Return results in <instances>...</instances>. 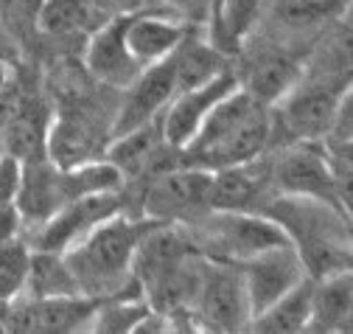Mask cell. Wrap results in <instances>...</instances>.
I'll use <instances>...</instances> for the list:
<instances>
[{"label":"cell","instance_id":"1","mask_svg":"<svg viewBox=\"0 0 353 334\" xmlns=\"http://www.w3.org/2000/svg\"><path fill=\"white\" fill-rule=\"evenodd\" d=\"M261 214L281 225L312 278L350 270V217L339 208L323 199L275 194Z\"/></svg>","mask_w":353,"mask_h":334},{"label":"cell","instance_id":"2","mask_svg":"<svg viewBox=\"0 0 353 334\" xmlns=\"http://www.w3.org/2000/svg\"><path fill=\"white\" fill-rule=\"evenodd\" d=\"M157 219L126 217L123 211L99 222L84 239L65 250V262L84 295L107 298L115 295L132 281V259L143 239V233Z\"/></svg>","mask_w":353,"mask_h":334},{"label":"cell","instance_id":"3","mask_svg":"<svg viewBox=\"0 0 353 334\" xmlns=\"http://www.w3.org/2000/svg\"><path fill=\"white\" fill-rule=\"evenodd\" d=\"M185 228L205 259L233 264H244L263 250L289 242L275 219L258 211H205Z\"/></svg>","mask_w":353,"mask_h":334},{"label":"cell","instance_id":"4","mask_svg":"<svg viewBox=\"0 0 353 334\" xmlns=\"http://www.w3.org/2000/svg\"><path fill=\"white\" fill-rule=\"evenodd\" d=\"M272 191L323 199L350 217V188L336 177L320 141H294L272 160Z\"/></svg>","mask_w":353,"mask_h":334},{"label":"cell","instance_id":"5","mask_svg":"<svg viewBox=\"0 0 353 334\" xmlns=\"http://www.w3.org/2000/svg\"><path fill=\"white\" fill-rule=\"evenodd\" d=\"M250 298L241 264L205 259L199 292L194 301V317L199 331H247Z\"/></svg>","mask_w":353,"mask_h":334},{"label":"cell","instance_id":"6","mask_svg":"<svg viewBox=\"0 0 353 334\" xmlns=\"http://www.w3.org/2000/svg\"><path fill=\"white\" fill-rule=\"evenodd\" d=\"M99 298L93 295H57L34 298L20 295L0 304V328L6 331H37V334H68L90 331Z\"/></svg>","mask_w":353,"mask_h":334},{"label":"cell","instance_id":"7","mask_svg":"<svg viewBox=\"0 0 353 334\" xmlns=\"http://www.w3.org/2000/svg\"><path fill=\"white\" fill-rule=\"evenodd\" d=\"M350 93L347 85L331 79H300L294 90L286 93L272 110L275 127L286 130L294 141H323L331 121Z\"/></svg>","mask_w":353,"mask_h":334},{"label":"cell","instance_id":"8","mask_svg":"<svg viewBox=\"0 0 353 334\" xmlns=\"http://www.w3.org/2000/svg\"><path fill=\"white\" fill-rule=\"evenodd\" d=\"M210 194V172L199 166H174L154 175L143 191V211L141 217L157 222L188 225L199 219L208 208Z\"/></svg>","mask_w":353,"mask_h":334},{"label":"cell","instance_id":"9","mask_svg":"<svg viewBox=\"0 0 353 334\" xmlns=\"http://www.w3.org/2000/svg\"><path fill=\"white\" fill-rule=\"evenodd\" d=\"M121 211H123L121 191H104V194L70 199L51 219L31 228V236L26 244L31 250H46V253H65V250H70L79 239H84L99 222Z\"/></svg>","mask_w":353,"mask_h":334},{"label":"cell","instance_id":"10","mask_svg":"<svg viewBox=\"0 0 353 334\" xmlns=\"http://www.w3.org/2000/svg\"><path fill=\"white\" fill-rule=\"evenodd\" d=\"M275 197L272 191V160L261 155L247 163L222 166L210 172V211H258Z\"/></svg>","mask_w":353,"mask_h":334},{"label":"cell","instance_id":"11","mask_svg":"<svg viewBox=\"0 0 353 334\" xmlns=\"http://www.w3.org/2000/svg\"><path fill=\"white\" fill-rule=\"evenodd\" d=\"M171 99H174V70H171V59L165 57L163 62L143 68L126 88H121V104L112 118L110 138L160 118Z\"/></svg>","mask_w":353,"mask_h":334},{"label":"cell","instance_id":"12","mask_svg":"<svg viewBox=\"0 0 353 334\" xmlns=\"http://www.w3.org/2000/svg\"><path fill=\"white\" fill-rule=\"evenodd\" d=\"M236 88H239V76L230 68L225 73L213 76L210 81H205V85H199V88L174 93V99L168 101V107L160 115L165 144L183 152L194 141V135L199 132V127H202L205 115L210 112V107L219 99H225L230 90H236Z\"/></svg>","mask_w":353,"mask_h":334},{"label":"cell","instance_id":"13","mask_svg":"<svg viewBox=\"0 0 353 334\" xmlns=\"http://www.w3.org/2000/svg\"><path fill=\"white\" fill-rule=\"evenodd\" d=\"M244 284H247V298H250V312L258 315L267 309L272 301H278L283 292L297 286L308 273L297 256V250L286 242L272 250H263L255 259L241 264ZM250 315V317H252Z\"/></svg>","mask_w":353,"mask_h":334},{"label":"cell","instance_id":"14","mask_svg":"<svg viewBox=\"0 0 353 334\" xmlns=\"http://www.w3.org/2000/svg\"><path fill=\"white\" fill-rule=\"evenodd\" d=\"M123 26H126V12L99 23L84 46V68L96 81L110 88H126L143 68L132 59L123 43Z\"/></svg>","mask_w":353,"mask_h":334},{"label":"cell","instance_id":"15","mask_svg":"<svg viewBox=\"0 0 353 334\" xmlns=\"http://www.w3.org/2000/svg\"><path fill=\"white\" fill-rule=\"evenodd\" d=\"M194 31L183 17H168L165 12H126L123 43L141 68L157 65L174 54V48Z\"/></svg>","mask_w":353,"mask_h":334},{"label":"cell","instance_id":"16","mask_svg":"<svg viewBox=\"0 0 353 334\" xmlns=\"http://www.w3.org/2000/svg\"><path fill=\"white\" fill-rule=\"evenodd\" d=\"M48 157L59 166V169H70V166H81L87 160L104 157L107 144L99 141V132L81 112H54L51 127H48V141H46Z\"/></svg>","mask_w":353,"mask_h":334},{"label":"cell","instance_id":"17","mask_svg":"<svg viewBox=\"0 0 353 334\" xmlns=\"http://www.w3.org/2000/svg\"><path fill=\"white\" fill-rule=\"evenodd\" d=\"M300 79H303L300 59H294L286 51H261L247 65V73L244 79H239V85L247 93H252L261 104L275 107L286 93L294 90Z\"/></svg>","mask_w":353,"mask_h":334},{"label":"cell","instance_id":"18","mask_svg":"<svg viewBox=\"0 0 353 334\" xmlns=\"http://www.w3.org/2000/svg\"><path fill=\"white\" fill-rule=\"evenodd\" d=\"M353 315V275L350 270L331 273L325 278H314L312 292V312H308L305 331H350Z\"/></svg>","mask_w":353,"mask_h":334},{"label":"cell","instance_id":"19","mask_svg":"<svg viewBox=\"0 0 353 334\" xmlns=\"http://www.w3.org/2000/svg\"><path fill=\"white\" fill-rule=\"evenodd\" d=\"M171 70H174V93H183L191 88H199L213 76L230 70V57L225 51H219L210 39H205L196 28L174 48Z\"/></svg>","mask_w":353,"mask_h":334},{"label":"cell","instance_id":"20","mask_svg":"<svg viewBox=\"0 0 353 334\" xmlns=\"http://www.w3.org/2000/svg\"><path fill=\"white\" fill-rule=\"evenodd\" d=\"M312 292H314V278L305 275L297 286L283 292V295L278 301H272L267 309L252 315L250 323H247V331H258V334H297V331H305L308 312H312Z\"/></svg>","mask_w":353,"mask_h":334},{"label":"cell","instance_id":"21","mask_svg":"<svg viewBox=\"0 0 353 334\" xmlns=\"http://www.w3.org/2000/svg\"><path fill=\"white\" fill-rule=\"evenodd\" d=\"M347 9V0H272L263 3V12L275 26L286 31H308L328 26Z\"/></svg>","mask_w":353,"mask_h":334},{"label":"cell","instance_id":"22","mask_svg":"<svg viewBox=\"0 0 353 334\" xmlns=\"http://www.w3.org/2000/svg\"><path fill=\"white\" fill-rule=\"evenodd\" d=\"M26 295L34 298H57V295H84L79 289L68 262L62 253H46V250H31L28 275H26Z\"/></svg>","mask_w":353,"mask_h":334},{"label":"cell","instance_id":"23","mask_svg":"<svg viewBox=\"0 0 353 334\" xmlns=\"http://www.w3.org/2000/svg\"><path fill=\"white\" fill-rule=\"evenodd\" d=\"M263 3L267 0H225L216 23L210 26V43L228 57L230 51H239L244 39L252 34V28L258 26Z\"/></svg>","mask_w":353,"mask_h":334},{"label":"cell","instance_id":"24","mask_svg":"<svg viewBox=\"0 0 353 334\" xmlns=\"http://www.w3.org/2000/svg\"><path fill=\"white\" fill-rule=\"evenodd\" d=\"M101 23L93 0H42L37 31L48 37H70L76 31H93Z\"/></svg>","mask_w":353,"mask_h":334},{"label":"cell","instance_id":"25","mask_svg":"<svg viewBox=\"0 0 353 334\" xmlns=\"http://www.w3.org/2000/svg\"><path fill=\"white\" fill-rule=\"evenodd\" d=\"M28 262H31V247L20 236L0 244V304L20 295L26 289Z\"/></svg>","mask_w":353,"mask_h":334},{"label":"cell","instance_id":"26","mask_svg":"<svg viewBox=\"0 0 353 334\" xmlns=\"http://www.w3.org/2000/svg\"><path fill=\"white\" fill-rule=\"evenodd\" d=\"M42 0H0V23L14 34L37 31V14Z\"/></svg>","mask_w":353,"mask_h":334},{"label":"cell","instance_id":"27","mask_svg":"<svg viewBox=\"0 0 353 334\" xmlns=\"http://www.w3.org/2000/svg\"><path fill=\"white\" fill-rule=\"evenodd\" d=\"M20 186V160L12 155L0 157V205H12Z\"/></svg>","mask_w":353,"mask_h":334},{"label":"cell","instance_id":"28","mask_svg":"<svg viewBox=\"0 0 353 334\" xmlns=\"http://www.w3.org/2000/svg\"><path fill=\"white\" fill-rule=\"evenodd\" d=\"M23 233V219L17 214L14 202L12 205H0V244H6Z\"/></svg>","mask_w":353,"mask_h":334},{"label":"cell","instance_id":"29","mask_svg":"<svg viewBox=\"0 0 353 334\" xmlns=\"http://www.w3.org/2000/svg\"><path fill=\"white\" fill-rule=\"evenodd\" d=\"M9 79H12V73H9L6 62L0 59V96H3V90H6V85H9Z\"/></svg>","mask_w":353,"mask_h":334},{"label":"cell","instance_id":"30","mask_svg":"<svg viewBox=\"0 0 353 334\" xmlns=\"http://www.w3.org/2000/svg\"><path fill=\"white\" fill-rule=\"evenodd\" d=\"M6 155V149H3V124H0V157Z\"/></svg>","mask_w":353,"mask_h":334}]
</instances>
